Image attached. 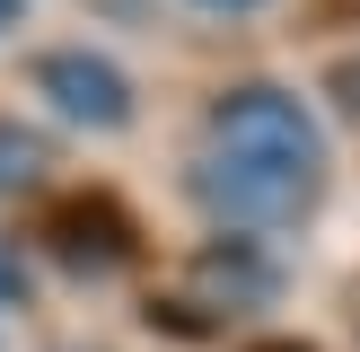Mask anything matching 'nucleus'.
I'll return each mask as SVG.
<instances>
[{
    "instance_id": "1",
    "label": "nucleus",
    "mask_w": 360,
    "mask_h": 352,
    "mask_svg": "<svg viewBox=\"0 0 360 352\" xmlns=\"http://www.w3.org/2000/svg\"><path fill=\"white\" fill-rule=\"evenodd\" d=\"M193 194L238 229H290L326 194V132L316 115L273 80H238L211 97L202 150H193Z\"/></svg>"
},
{
    "instance_id": "2",
    "label": "nucleus",
    "mask_w": 360,
    "mask_h": 352,
    "mask_svg": "<svg viewBox=\"0 0 360 352\" xmlns=\"http://www.w3.org/2000/svg\"><path fill=\"white\" fill-rule=\"evenodd\" d=\"M35 97L62 123H88V132H123V123H132V80H123V62H105V53H88V44L44 53V62H35Z\"/></svg>"
},
{
    "instance_id": "3",
    "label": "nucleus",
    "mask_w": 360,
    "mask_h": 352,
    "mask_svg": "<svg viewBox=\"0 0 360 352\" xmlns=\"http://www.w3.org/2000/svg\"><path fill=\"white\" fill-rule=\"evenodd\" d=\"M53 246H62L70 264H88V273H105V264H123L132 238H123V220L105 203H62V211H53Z\"/></svg>"
},
{
    "instance_id": "4",
    "label": "nucleus",
    "mask_w": 360,
    "mask_h": 352,
    "mask_svg": "<svg viewBox=\"0 0 360 352\" xmlns=\"http://www.w3.org/2000/svg\"><path fill=\"white\" fill-rule=\"evenodd\" d=\"M44 168H53V158H44V141H35L27 123H0V194H27Z\"/></svg>"
},
{
    "instance_id": "5",
    "label": "nucleus",
    "mask_w": 360,
    "mask_h": 352,
    "mask_svg": "<svg viewBox=\"0 0 360 352\" xmlns=\"http://www.w3.org/2000/svg\"><path fill=\"white\" fill-rule=\"evenodd\" d=\"M326 97L343 106V115H360V53H352V62H334V70H326Z\"/></svg>"
},
{
    "instance_id": "6",
    "label": "nucleus",
    "mask_w": 360,
    "mask_h": 352,
    "mask_svg": "<svg viewBox=\"0 0 360 352\" xmlns=\"http://www.w3.org/2000/svg\"><path fill=\"white\" fill-rule=\"evenodd\" d=\"M9 299H27V264H18L9 246H0V308H9Z\"/></svg>"
},
{
    "instance_id": "7",
    "label": "nucleus",
    "mask_w": 360,
    "mask_h": 352,
    "mask_svg": "<svg viewBox=\"0 0 360 352\" xmlns=\"http://www.w3.org/2000/svg\"><path fill=\"white\" fill-rule=\"evenodd\" d=\"M193 9H220V18H246V9H264V0H193Z\"/></svg>"
},
{
    "instance_id": "8",
    "label": "nucleus",
    "mask_w": 360,
    "mask_h": 352,
    "mask_svg": "<svg viewBox=\"0 0 360 352\" xmlns=\"http://www.w3.org/2000/svg\"><path fill=\"white\" fill-rule=\"evenodd\" d=\"M18 18H27V0H0V27H18Z\"/></svg>"
}]
</instances>
